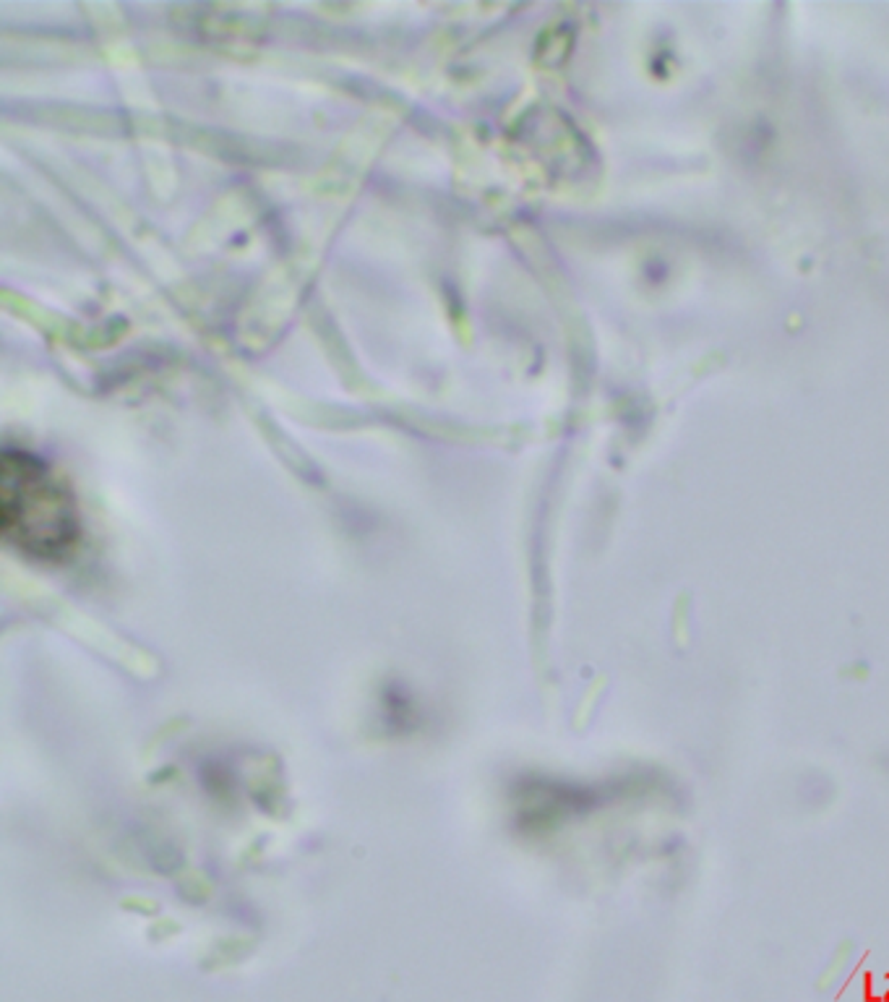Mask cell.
<instances>
[{
    "label": "cell",
    "instance_id": "6da1fadb",
    "mask_svg": "<svg viewBox=\"0 0 889 1002\" xmlns=\"http://www.w3.org/2000/svg\"><path fill=\"white\" fill-rule=\"evenodd\" d=\"M0 535L32 562H66L81 538L74 491L42 457L5 446L0 457Z\"/></svg>",
    "mask_w": 889,
    "mask_h": 1002
},
{
    "label": "cell",
    "instance_id": "7a4b0ae2",
    "mask_svg": "<svg viewBox=\"0 0 889 1002\" xmlns=\"http://www.w3.org/2000/svg\"><path fill=\"white\" fill-rule=\"evenodd\" d=\"M848 961H851V948H840L837 953H835V958H832V963L827 966V971L819 976V992H824V990H829V987H835L837 984V979L843 976V971H845V966H848Z\"/></svg>",
    "mask_w": 889,
    "mask_h": 1002
}]
</instances>
